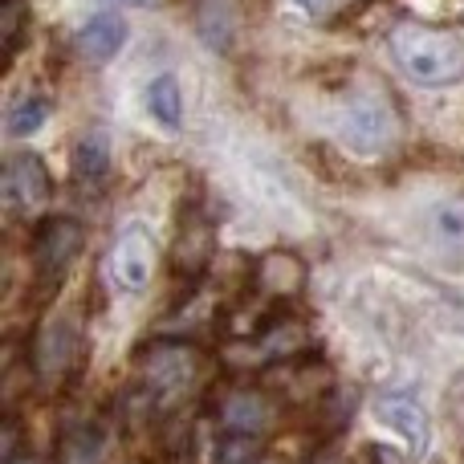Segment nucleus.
<instances>
[{"label": "nucleus", "mask_w": 464, "mask_h": 464, "mask_svg": "<svg viewBox=\"0 0 464 464\" xmlns=\"http://www.w3.org/2000/svg\"><path fill=\"white\" fill-rule=\"evenodd\" d=\"M392 53L420 90H452L464 82V37L457 29L403 21L392 29Z\"/></svg>", "instance_id": "1"}, {"label": "nucleus", "mask_w": 464, "mask_h": 464, "mask_svg": "<svg viewBox=\"0 0 464 464\" xmlns=\"http://www.w3.org/2000/svg\"><path fill=\"white\" fill-rule=\"evenodd\" d=\"M155 265H160V248H155L151 228L127 225L114 237L111 256H106V277L122 297H139L155 281Z\"/></svg>", "instance_id": "2"}, {"label": "nucleus", "mask_w": 464, "mask_h": 464, "mask_svg": "<svg viewBox=\"0 0 464 464\" xmlns=\"http://www.w3.org/2000/svg\"><path fill=\"white\" fill-rule=\"evenodd\" d=\"M135 367H139V383H143L155 400H163V395L184 392L196 379L200 351L188 343H147L143 351L135 354Z\"/></svg>", "instance_id": "3"}, {"label": "nucleus", "mask_w": 464, "mask_h": 464, "mask_svg": "<svg viewBox=\"0 0 464 464\" xmlns=\"http://www.w3.org/2000/svg\"><path fill=\"white\" fill-rule=\"evenodd\" d=\"M338 139L351 147L354 155H375L392 139V106L379 94H354L351 102L338 111Z\"/></svg>", "instance_id": "4"}, {"label": "nucleus", "mask_w": 464, "mask_h": 464, "mask_svg": "<svg viewBox=\"0 0 464 464\" xmlns=\"http://www.w3.org/2000/svg\"><path fill=\"white\" fill-rule=\"evenodd\" d=\"M5 204L16 217H41L53 200V179H49V168L37 160L33 151H16L5 160Z\"/></svg>", "instance_id": "5"}, {"label": "nucleus", "mask_w": 464, "mask_h": 464, "mask_svg": "<svg viewBox=\"0 0 464 464\" xmlns=\"http://www.w3.org/2000/svg\"><path fill=\"white\" fill-rule=\"evenodd\" d=\"M86 245V232H82L78 220L70 217H49L41 220L37 232H33V265H37V277L45 281L49 289L65 277V269L73 265V256Z\"/></svg>", "instance_id": "6"}, {"label": "nucleus", "mask_w": 464, "mask_h": 464, "mask_svg": "<svg viewBox=\"0 0 464 464\" xmlns=\"http://www.w3.org/2000/svg\"><path fill=\"white\" fill-rule=\"evenodd\" d=\"M375 420L392 436H400L411 457L432 452V416H428L424 400L416 392H383L375 400Z\"/></svg>", "instance_id": "7"}, {"label": "nucleus", "mask_w": 464, "mask_h": 464, "mask_svg": "<svg viewBox=\"0 0 464 464\" xmlns=\"http://www.w3.org/2000/svg\"><path fill=\"white\" fill-rule=\"evenodd\" d=\"M217 420L228 428V432H256L265 436L277 420V408L273 400L261 392V387H228L217 400Z\"/></svg>", "instance_id": "8"}, {"label": "nucleus", "mask_w": 464, "mask_h": 464, "mask_svg": "<svg viewBox=\"0 0 464 464\" xmlns=\"http://www.w3.org/2000/svg\"><path fill=\"white\" fill-rule=\"evenodd\" d=\"M212 248H217V228H212V220L204 217L200 208L184 212L176 245H171V273H176V277H200Z\"/></svg>", "instance_id": "9"}, {"label": "nucleus", "mask_w": 464, "mask_h": 464, "mask_svg": "<svg viewBox=\"0 0 464 464\" xmlns=\"http://www.w3.org/2000/svg\"><path fill=\"white\" fill-rule=\"evenodd\" d=\"M253 289L261 297H269V302H289V297H297L305 289V261L297 253H289V248H273V253H265L256 261Z\"/></svg>", "instance_id": "10"}, {"label": "nucleus", "mask_w": 464, "mask_h": 464, "mask_svg": "<svg viewBox=\"0 0 464 464\" xmlns=\"http://www.w3.org/2000/svg\"><path fill=\"white\" fill-rule=\"evenodd\" d=\"M127 37H130V29L122 16L98 13L73 33V49H78V57H86L90 65H106L119 57V49L127 45Z\"/></svg>", "instance_id": "11"}, {"label": "nucleus", "mask_w": 464, "mask_h": 464, "mask_svg": "<svg viewBox=\"0 0 464 464\" xmlns=\"http://www.w3.org/2000/svg\"><path fill=\"white\" fill-rule=\"evenodd\" d=\"M143 111L151 114V122L168 135L184 130V86L176 73H155L143 86Z\"/></svg>", "instance_id": "12"}, {"label": "nucleus", "mask_w": 464, "mask_h": 464, "mask_svg": "<svg viewBox=\"0 0 464 464\" xmlns=\"http://www.w3.org/2000/svg\"><path fill=\"white\" fill-rule=\"evenodd\" d=\"M73 351H78V330L70 322H53V326L41 330L37 351H33V362H37L41 379H62L65 371L73 367Z\"/></svg>", "instance_id": "13"}, {"label": "nucleus", "mask_w": 464, "mask_h": 464, "mask_svg": "<svg viewBox=\"0 0 464 464\" xmlns=\"http://www.w3.org/2000/svg\"><path fill=\"white\" fill-rule=\"evenodd\" d=\"M428 237L440 253L449 256H464V200L460 196H444V200L428 204Z\"/></svg>", "instance_id": "14"}, {"label": "nucleus", "mask_w": 464, "mask_h": 464, "mask_svg": "<svg viewBox=\"0 0 464 464\" xmlns=\"http://www.w3.org/2000/svg\"><path fill=\"white\" fill-rule=\"evenodd\" d=\"M111 163H114V151H111V135L106 130H86L73 147V176L86 179V184H102L111 176Z\"/></svg>", "instance_id": "15"}, {"label": "nucleus", "mask_w": 464, "mask_h": 464, "mask_svg": "<svg viewBox=\"0 0 464 464\" xmlns=\"http://www.w3.org/2000/svg\"><path fill=\"white\" fill-rule=\"evenodd\" d=\"M196 29H200V37L208 41L212 49H225L232 45V33H237V8H232V0H200V8H196Z\"/></svg>", "instance_id": "16"}, {"label": "nucleus", "mask_w": 464, "mask_h": 464, "mask_svg": "<svg viewBox=\"0 0 464 464\" xmlns=\"http://www.w3.org/2000/svg\"><path fill=\"white\" fill-rule=\"evenodd\" d=\"M49 114H53V102H49L45 94H29V98H21V102L8 111V135L13 139H33V135H41L45 130V122H49Z\"/></svg>", "instance_id": "17"}, {"label": "nucleus", "mask_w": 464, "mask_h": 464, "mask_svg": "<svg viewBox=\"0 0 464 464\" xmlns=\"http://www.w3.org/2000/svg\"><path fill=\"white\" fill-rule=\"evenodd\" d=\"M106 457V432L98 424H82L65 436L62 444V460L65 464H102Z\"/></svg>", "instance_id": "18"}, {"label": "nucleus", "mask_w": 464, "mask_h": 464, "mask_svg": "<svg viewBox=\"0 0 464 464\" xmlns=\"http://www.w3.org/2000/svg\"><path fill=\"white\" fill-rule=\"evenodd\" d=\"M265 452V440L256 432H228L212 449V464H256Z\"/></svg>", "instance_id": "19"}, {"label": "nucleus", "mask_w": 464, "mask_h": 464, "mask_svg": "<svg viewBox=\"0 0 464 464\" xmlns=\"http://www.w3.org/2000/svg\"><path fill=\"white\" fill-rule=\"evenodd\" d=\"M24 13H29L24 0H0V41H5L8 53H16V45H21V33L29 24Z\"/></svg>", "instance_id": "20"}, {"label": "nucleus", "mask_w": 464, "mask_h": 464, "mask_svg": "<svg viewBox=\"0 0 464 464\" xmlns=\"http://www.w3.org/2000/svg\"><path fill=\"white\" fill-rule=\"evenodd\" d=\"M0 449H5V464L21 457V452H16L21 449V420H16L13 411L5 416V428H0Z\"/></svg>", "instance_id": "21"}, {"label": "nucleus", "mask_w": 464, "mask_h": 464, "mask_svg": "<svg viewBox=\"0 0 464 464\" xmlns=\"http://www.w3.org/2000/svg\"><path fill=\"white\" fill-rule=\"evenodd\" d=\"M297 8H305V13H314V16H322V13H330L334 8V0H294Z\"/></svg>", "instance_id": "22"}, {"label": "nucleus", "mask_w": 464, "mask_h": 464, "mask_svg": "<svg viewBox=\"0 0 464 464\" xmlns=\"http://www.w3.org/2000/svg\"><path fill=\"white\" fill-rule=\"evenodd\" d=\"M111 5H130V8H151V5H163V0H111Z\"/></svg>", "instance_id": "23"}, {"label": "nucleus", "mask_w": 464, "mask_h": 464, "mask_svg": "<svg viewBox=\"0 0 464 464\" xmlns=\"http://www.w3.org/2000/svg\"><path fill=\"white\" fill-rule=\"evenodd\" d=\"M8 464H37L33 457H16V460H8Z\"/></svg>", "instance_id": "24"}]
</instances>
